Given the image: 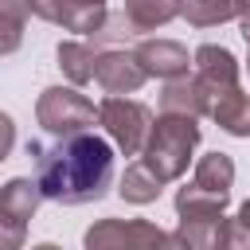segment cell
Returning a JSON list of instances; mask_svg holds the SVG:
<instances>
[{"instance_id": "obj_1", "label": "cell", "mask_w": 250, "mask_h": 250, "mask_svg": "<svg viewBox=\"0 0 250 250\" xmlns=\"http://www.w3.org/2000/svg\"><path fill=\"white\" fill-rule=\"evenodd\" d=\"M27 156H35V180L51 203H94L113 184V145L90 129L59 137L55 145L27 141Z\"/></svg>"}, {"instance_id": "obj_2", "label": "cell", "mask_w": 250, "mask_h": 250, "mask_svg": "<svg viewBox=\"0 0 250 250\" xmlns=\"http://www.w3.org/2000/svg\"><path fill=\"white\" fill-rule=\"evenodd\" d=\"M195 145H199L195 117H188V113H160L152 121V129H148V141L141 148V160L164 184H172V180H180L188 172V160H191Z\"/></svg>"}, {"instance_id": "obj_3", "label": "cell", "mask_w": 250, "mask_h": 250, "mask_svg": "<svg viewBox=\"0 0 250 250\" xmlns=\"http://www.w3.org/2000/svg\"><path fill=\"white\" fill-rule=\"evenodd\" d=\"M234 188V160L227 152H207L195 164V176L188 188L176 191V215L180 219H219Z\"/></svg>"}, {"instance_id": "obj_4", "label": "cell", "mask_w": 250, "mask_h": 250, "mask_svg": "<svg viewBox=\"0 0 250 250\" xmlns=\"http://www.w3.org/2000/svg\"><path fill=\"white\" fill-rule=\"evenodd\" d=\"M98 125L105 129V137L125 152V156H141L148 129H152V109L145 102H133L125 94H109L98 105Z\"/></svg>"}, {"instance_id": "obj_5", "label": "cell", "mask_w": 250, "mask_h": 250, "mask_svg": "<svg viewBox=\"0 0 250 250\" xmlns=\"http://www.w3.org/2000/svg\"><path fill=\"white\" fill-rule=\"evenodd\" d=\"M35 117L51 137H70V133H86L98 121V109L74 86H47L35 102Z\"/></svg>"}, {"instance_id": "obj_6", "label": "cell", "mask_w": 250, "mask_h": 250, "mask_svg": "<svg viewBox=\"0 0 250 250\" xmlns=\"http://www.w3.org/2000/svg\"><path fill=\"white\" fill-rule=\"evenodd\" d=\"M90 250H113V246H172V238L145 223V219H102L86 230Z\"/></svg>"}, {"instance_id": "obj_7", "label": "cell", "mask_w": 250, "mask_h": 250, "mask_svg": "<svg viewBox=\"0 0 250 250\" xmlns=\"http://www.w3.org/2000/svg\"><path fill=\"white\" fill-rule=\"evenodd\" d=\"M145 66L137 62L133 51H121V47H109V51H98V66H94V82L105 90V94H133L141 90L145 82Z\"/></svg>"}, {"instance_id": "obj_8", "label": "cell", "mask_w": 250, "mask_h": 250, "mask_svg": "<svg viewBox=\"0 0 250 250\" xmlns=\"http://www.w3.org/2000/svg\"><path fill=\"white\" fill-rule=\"evenodd\" d=\"M191 62H195V78H199V86L207 90L211 102H215L219 94H227V90H238V62H234V55H230L227 47L203 43ZM207 113H211V109H207Z\"/></svg>"}, {"instance_id": "obj_9", "label": "cell", "mask_w": 250, "mask_h": 250, "mask_svg": "<svg viewBox=\"0 0 250 250\" xmlns=\"http://www.w3.org/2000/svg\"><path fill=\"white\" fill-rule=\"evenodd\" d=\"M133 55H137V62L145 66L148 78H164L168 82V78L188 74V51L176 39H145Z\"/></svg>"}, {"instance_id": "obj_10", "label": "cell", "mask_w": 250, "mask_h": 250, "mask_svg": "<svg viewBox=\"0 0 250 250\" xmlns=\"http://www.w3.org/2000/svg\"><path fill=\"white\" fill-rule=\"evenodd\" d=\"M160 109L164 113H188V117H203L211 109V98L207 90L199 86L195 74H180V78H168L164 94H160Z\"/></svg>"}, {"instance_id": "obj_11", "label": "cell", "mask_w": 250, "mask_h": 250, "mask_svg": "<svg viewBox=\"0 0 250 250\" xmlns=\"http://www.w3.org/2000/svg\"><path fill=\"white\" fill-rule=\"evenodd\" d=\"M207 117H215V125L223 133H230V137H250V98L242 94V86L219 94L211 102V113Z\"/></svg>"}, {"instance_id": "obj_12", "label": "cell", "mask_w": 250, "mask_h": 250, "mask_svg": "<svg viewBox=\"0 0 250 250\" xmlns=\"http://www.w3.org/2000/svg\"><path fill=\"white\" fill-rule=\"evenodd\" d=\"M250 0H180V16L191 27H215L227 20H242Z\"/></svg>"}, {"instance_id": "obj_13", "label": "cell", "mask_w": 250, "mask_h": 250, "mask_svg": "<svg viewBox=\"0 0 250 250\" xmlns=\"http://www.w3.org/2000/svg\"><path fill=\"white\" fill-rule=\"evenodd\" d=\"M223 234H227V219H180V227L168 234L172 246H188V250H211V246H223Z\"/></svg>"}, {"instance_id": "obj_14", "label": "cell", "mask_w": 250, "mask_h": 250, "mask_svg": "<svg viewBox=\"0 0 250 250\" xmlns=\"http://www.w3.org/2000/svg\"><path fill=\"white\" fill-rule=\"evenodd\" d=\"M98 43H82V39H66L59 43V66L62 74L74 82V86H86L94 78V66H98Z\"/></svg>"}, {"instance_id": "obj_15", "label": "cell", "mask_w": 250, "mask_h": 250, "mask_svg": "<svg viewBox=\"0 0 250 250\" xmlns=\"http://www.w3.org/2000/svg\"><path fill=\"white\" fill-rule=\"evenodd\" d=\"M39 199H43L39 180H27V176H16V180H8V184L0 188V211L12 215V219H20V223H27V219L35 215Z\"/></svg>"}, {"instance_id": "obj_16", "label": "cell", "mask_w": 250, "mask_h": 250, "mask_svg": "<svg viewBox=\"0 0 250 250\" xmlns=\"http://www.w3.org/2000/svg\"><path fill=\"white\" fill-rule=\"evenodd\" d=\"M160 188H164V180L145 164V160H133L129 168H125V176H121V199L125 203H137V207H145V203H152L156 195H160Z\"/></svg>"}, {"instance_id": "obj_17", "label": "cell", "mask_w": 250, "mask_h": 250, "mask_svg": "<svg viewBox=\"0 0 250 250\" xmlns=\"http://www.w3.org/2000/svg\"><path fill=\"white\" fill-rule=\"evenodd\" d=\"M180 16V0H125V20L133 23V31H156L168 20Z\"/></svg>"}, {"instance_id": "obj_18", "label": "cell", "mask_w": 250, "mask_h": 250, "mask_svg": "<svg viewBox=\"0 0 250 250\" xmlns=\"http://www.w3.org/2000/svg\"><path fill=\"white\" fill-rule=\"evenodd\" d=\"M27 27V4L23 0H0V55H16Z\"/></svg>"}, {"instance_id": "obj_19", "label": "cell", "mask_w": 250, "mask_h": 250, "mask_svg": "<svg viewBox=\"0 0 250 250\" xmlns=\"http://www.w3.org/2000/svg\"><path fill=\"white\" fill-rule=\"evenodd\" d=\"M23 238H27V223L0 211V250H16V246H23Z\"/></svg>"}, {"instance_id": "obj_20", "label": "cell", "mask_w": 250, "mask_h": 250, "mask_svg": "<svg viewBox=\"0 0 250 250\" xmlns=\"http://www.w3.org/2000/svg\"><path fill=\"white\" fill-rule=\"evenodd\" d=\"M12 145H16V121L8 113H0V160H8Z\"/></svg>"}, {"instance_id": "obj_21", "label": "cell", "mask_w": 250, "mask_h": 250, "mask_svg": "<svg viewBox=\"0 0 250 250\" xmlns=\"http://www.w3.org/2000/svg\"><path fill=\"white\" fill-rule=\"evenodd\" d=\"M234 219H238V223H242V230L250 234V199H246V203L238 207V215H234Z\"/></svg>"}, {"instance_id": "obj_22", "label": "cell", "mask_w": 250, "mask_h": 250, "mask_svg": "<svg viewBox=\"0 0 250 250\" xmlns=\"http://www.w3.org/2000/svg\"><path fill=\"white\" fill-rule=\"evenodd\" d=\"M242 39H246V51H250V8L242 12ZM250 62V59H246Z\"/></svg>"}, {"instance_id": "obj_23", "label": "cell", "mask_w": 250, "mask_h": 250, "mask_svg": "<svg viewBox=\"0 0 250 250\" xmlns=\"http://www.w3.org/2000/svg\"><path fill=\"white\" fill-rule=\"evenodd\" d=\"M86 4H105V0H86Z\"/></svg>"}]
</instances>
